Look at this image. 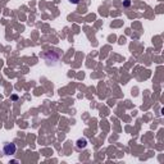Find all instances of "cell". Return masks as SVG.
I'll list each match as a JSON object with an SVG mask.
<instances>
[{
  "label": "cell",
  "mask_w": 164,
  "mask_h": 164,
  "mask_svg": "<svg viewBox=\"0 0 164 164\" xmlns=\"http://www.w3.org/2000/svg\"><path fill=\"white\" fill-rule=\"evenodd\" d=\"M86 146H87V140L85 137H81V138H78V140L76 141V148H77L78 150L85 149Z\"/></svg>",
  "instance_id": "7a4b0ae2"
},
{
  "label": "cell",
  "mask_w": 164,
  "mask_h": 164,
  "mask_svg": "<svg viewBox=\"0 0 164 164\" xmlns=\"http://www.w3.org/2000/svg\"><path fill=\"white\" fill-rule=\"evenodd\" d=\"M69 1L73 3V4H78V3H80V0H69Z\"/></svg>",
  "instance_id": "3957f363"
},
{
  "label": "cell",
  "mask_w": 164,
  "mask_h": 164,
  "mask_svg": "<svg viewBox=\"0 0 164 164\" xmlns=\"http://www.w3.org/2000/svg\"><path fill=\"white\" fill-rule=\"evenodd\" d=\"M16 151H17V146L13 142H5L3 145V153L5 155H13V154H16Z\"/></svg>",
  "instance_id": "6da1fadb"
}]
</instances>
